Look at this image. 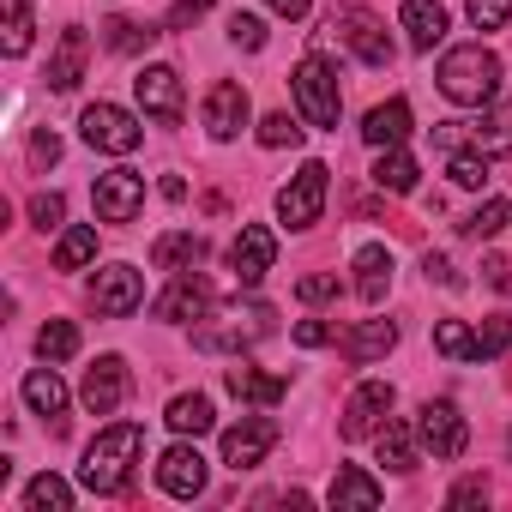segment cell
Here are the masks:
<instances>
[{
  "instance_id": "34",
  "label": "cell",
  "mask_w": 512,
  "mask_h": 512,
  "mask_svg": "<svg viewBox=\"0 0 512 512\" xmlns=\"http://www.w3.org/2000/svg\"><path fill=\"white\" fill-rule=\"evenodd\" d=\"M37 356H43V362H67V356H79V326H73V320H49V326L37 332Z\"/></svg>"
},
{
  "instance_id": "53",
  "label": "cell",
  "mask_w": 512,
  "mask_h": 512,
  "mask_svg": "<svg viewBox=\"0 0 512 512\" xmlns=\"http://www.w3.org/2000/svg\"><path fill=\"white\" fill-rule=\"evenodd\" d=\"M163 199H175V205H181V199H187V181H181V175H163Z\"/></svg>"
},
{
  "instance_id": "51",
  "label": "cell",
  "mask_w": 512,
  "mask_h": 512,
  "mask_svg": "<svg viewBox=\"0 0 512 512\" xmlns=\"http://www.w3.org/2000/svg\"><path fill=\"white\" fill-rule=\"evenodd\" d=\"M482 272H488V284H494L500 296H512V266H506V260H488Z\"/></svg>"
},
{
  "instance_id": "10",
  "label": "cell",
  "mask_w": 512,
  "mask_h": 512,
  "mask_svg": "<svg viewBox=\"0 0 512 512\" xmlns=\"http://www.w3.org/2000/svg\"><path fill=\"white\" fill-rule=\"evenodd\" d=\"M91 205H97L103 223H133L139 205H145V175H133V169H109V175H97Z\"/></svg>"
},
{
  "instance_id": "19",
  "label": "cell",
  "mask_w": 512,
  "mask_h": 512,
  "mask_svg": "<svg viewBox=\"0 0 512 512\" xmlns=\"http://www.w3.org/2000/svg\"><path fill=\"white\" fill-rule=\"evenodd\" d=\"M398 25H404V37H410V49L416 55H434L440 43H446V7L440 0H404V13H398Z\"/></svg>"
},
{
  "instance_id": "17",
  "label": "cell",
  "mask_w": 512,
  "mask_h": 512,
  "mask_svg": "<svg viewBox=\"0 0 512 512\" xmlns=\"http://www.w3.org/2000/svg\"><path fill=\"white\" fill-rule=\"evenodd\" d=\"M157 488L163 494H175V500H193V494H205V458H199V446H169L163 458H157Z\"/></svg>"
},
{
  "instance_id": "50",
  "label": "cell",
  "mask_w": 512,
  "mask_h": 512,
  "mask_svg": "<svg viewBox=\"0 0 512 512\" xmlns=\"http://www.w3.org/2000/svg\"><path fill=\"white\" fill-rule=\"evenodd\" d=\"M31 157H37V163H43V169H49V163H55V157H61V139H55V133H49V127H43V133H37V139H31Z\"/></svg>"
},
{
  "instance_id": "37",
  "label": "cell",
  "mask_w": 512,
  "mask_h": 512,
  "mask_svg": "<svg viewBox=\"0 0 512 512\" xmlns=\"http://www.w3.org/2000/svg\"><path fill=\"white\" fill-rule=\"evenodd\" d=\"M151 37H157V31H151V25H133V19H109V25H103V43H109L115 55H139V49H151Z\"/></svg>"
},
{
  "instance_id": "21",
  "label": "cell",
  "mask_w": 512,
  "mask_h": 512,
  "mask_svg": "<svg viewBox=\"0 0 512 512\" xmlns=\"http://www.w3.org/2000/svg\"><path fill=\"white\" fill-rule=\"evenodd\" d=\"M85 61H91V37L73 25V31H61V43H55V55H49V91H73L79 79H85Z\"/></svg>"
},
{
  "instance_id": "5",
  "label": "cell",
  "mask_w": 512,
  "mask_h": 512,
  "mask_svg": "<svg viewBox=\"0 0 512 512\" xmlns=\"http://www.w3.org/2000/svg\"><path fill=\"white\" fill-rule=\"evenodd\" d=\"M326 187H332V169H326L320 157H308V163L278 187V217H284L290 229H314L320 211H326Z\"/></svg>"
},
{
  "instance_id": "36",
  "label": "cell",
  "mask_w": 512,
  "mask_h": 512,
  "mask_svg": "<svg viewBox=\"0 0 512 512\" xmlns=\"http://www.w3.org/2000/svg\"><path fill=\"white\" fill-rule=\"evenodd\" d=\"M506 223H512V205H506V199H482V205L464 217V235H470V241H488V235H500Z\"/></svg>"
},
{
  "instance_id": "29",
  "label": "cell",
  "mask_w": 512,
  "mask_h": 512,
  "mask_svg": "<svg viewBox=\"0 0 512 512\" xmlns=\"http://www.w3.org/2000/svg\"><path fill=\"white\" fill-rule=\"evenodd\" d=\"M374 440H380V464H386V470H398V476L416 470V446H422V440H416L410 422H392V416H386V428H380Z\"/></svg>"
},
{
  "instance_id": "1",
  "label": "cell",
  "mask_w": 512,
  "mask_h": 512,
  "mask_svg": "<svg viewBox=\"0 0 512 512\" xmlns=\"http://www.w3.org/2000/svg\"><path fill=\"white\" fill-rule=\"evenodd\" d=\"M139 452H145V428H139V422H115V428H103V434L85 446L79 482H85L91 494H121V488L133 482Z\"/></svg>"
},
{
  "instance_id": "12",
  "label": "cell",
  "mask_w": 512,
  "mask_h": 512,
  "mask_svg": "<svg viewBox=\"0 0 512 512\" xmlns=\"http://www.w3.org/2000/svg\"><path fill=\"white\" fill-rule=\"evenodd\" d=\"M278 446V422L272 416H241L235 428H223V464L229 470H253Z\"/></svg>"
},
{
  "instance_id": "25",
  "label": "cell",
  "mask_w": 512,
  "mask_h": 512,
  "mask_svg": "<svg viewBox=\"0 0 512 512\" xmlns=\"http://www.w3.org/2000/svg\"><path fill=\"white\" fill-rule=\"evenodd\" d=\"M392 344H398V326H392V320H362V326H350V332L338 338V350H344L356 368H362V362H380Z\"/></svg>"
},
{
  "instance_id": "9",
  "label": "cell",
  "mask_w": 512,
  "mask_h": 512,
  "mask_svg": "<svg viewBox=\"0 0 512 512\" xmlns=\"http://www.w3.org/2000/svg\"><path fill=\"white\" fill-rule=\"evenodd\" d=\"M139 302H145V278H139L133 266H103V272L91 278V308H97L103 320L139 314Z\"/></svg>"
},
{
  "instance_id": "39",
  "label": "cell",
  "mask_w": 512,
  "mask_h": 512,
  "mask_svg": "<svg viewBox=\"0 0 512 512\" xmlns=\"http://www.w3.org/2000/svg\"><path fill=\"white\" fill-rule=\"evenodd\" d=\"M229 43L247 49V55H260V49H266V19H260V13H235V19H229Z\"/></svg>"
},
{
  "instance_id": "14",
  "label": "cell",
  "mask_w": 512,
  "mask_h": 512,
  "mask_svg": "<svg viewBox=\"0 0 512 512\" xmlns=\"http://www.w3.org/2000/svg\"><path fill=\"white\" fill-rule=\"evenodd\" d=\"M247 115H253V103H247V91H241L235 79H217V85L205 91V133H211L217 145H229V139L247 127Z\"/></svg>"
},
{
  "instance_id": "52",
  "label": "cell",
  "mask_w": 512,
  "mask_h": 512,
  "mask_svg": "<svg viewBox=\"0 0 512 512\" xmlns=\"http://www.w3.org/2000/svg\"><path fill=\"white\" fill-rule=\"evenodd\" d=\"M266 7H272L278 19H308V7H314V0H266Z\"/></svg>"
},
{
  "instance_id": "16",
  "label": "cell",
  "mask_w": 512,
  "mask_h": 512,
  "mask_svg": "<svg viewBox=\"0 0 512 512\" xmlns=\"http://www.w3.org/2000/svg\"><path fill=\"white\" fill-rule=\"evenodd\" d=\"M272 260H278V235H272L266 223H241V235H235V247H229L235 278H241V284H260V278L272 272Z\"/></svg>"
},
{
  "instance_id": "24",
  "label": "cell",
  "mask_w": 512,
  "mask_h": 512,
  "mask_svg": "<svg viewBox=\"0 0 512 512\" xmlns=\"http://www.w3.org/2000/svg\"><path fill=\"white\" fill-rule=\"evenodd\" d=\"M362 139H368L374 151H392V145H404V139H410V103H404V97H392V103L368 109V121H362Z\"/></svg>"
},
{
  "instance_id": "41",
  "label": "cell",
  "mask_w": 512,
  "mask_h": 512,
  "mask_svg": "<svg viewBox=\"0 0 512 512\" xmlns=\"http://www.w3.org/2000/svg\"><path fill=\"white\" fill-rule=\"evenodd\" d=\"M464 13H470L476 31H500L512 19V0H464Z\"/></svg>"
},
{
  "instance_id": "26",
  "label": "cell",
  "mask_w": 512,
  "mask_h": 512,
  "mask_svg": "<svg viewBox=\"0 0 512 512\" xmlns=\"http://www.w3.org/2000/svg\"><path fill=\"white\" fill-rule=\"evenodd\" d=\"M326 506H338V512H368V506H380V482L368 476V470H356V464H344L338 476H332V488H326Z\"/></svg>"
},
{
  "instance_id": "18",
  "label": "cell",
  "mask_w": 512,
  "mask_h": 512,
  "mask_svg": "<svg viewBox=\"0 0 512 512\" xmlns=\"http://www.w3.org/2000/svg\"><path fill=\"white\" fill-rule=\"evenodd\" d=\"M266 332H272V308H266V302H253V308H241L229 326L199 332V350H247L253 338H266Z\"/></svg>"
},
{
  "instance_id": "3",
  "label": "cell",
  "mask_w": 512,
  "mask_h": 512,
  "mask_svg": "<svg viewBox=\"0 0 512 512\" xmlns=\"http://www.w3.org/2000/svg\"><path fill=\"white\" fill-rule=\"evenodd\" d=\"M290 91H296V109H302L308 127H338V115H344V91H338V67H332L326 55H308V61L296 67Z\"/></svg>"
},
{
  "instance_id": "23",
  "label": "cell",
  "mask_w": 512,
  "mask_h": 512,
  "mask_svg": "<svg viewBox=\"0 0 512 512\" xmlns=\"http://www.w3.org/2000/svg\"><path fill=\"white\" fill-rule=\"evenodd\" d=\"M223 386H229L241 404H278V398L290 392V380H284V374H260V368H247V362L223 368Z\"/></svg>"
},
{
  "instance_id": "43",
  "label": "cell",
  "mask_w": 512,
  "mask_h": 512,
  "mask_svg": "<svg viewBox=\"0 0 512 512\" xmlns=\"http://www.w3.org/2000/svg\"><path fill=\"white\" fill-rule=\"evenodd\" d=\"M506 350H512V326H506V320H488V326L476 332V356L494 362V356H506Z\"/></svg>"
},
{
  "instance_id": "28",
  "label": "cell",
  "mask_w": 512,
  "mask_h": 512,
  "mask_svg": "<svg viewBox=\"0 0 512 512\" xmlns=\"http://www.w3.org/2000/svg\"><path fill=\"white\" fill-rule=\"evenodd\" d=\"M19 392H25V404H31L37 416H61V410H67V380H61L55 368H31Z\"/></svg>"
},
{
  "instance_id": "27",
  "label": "cell",
  "mask_w": 512,
  "mask_h": 512,
  "mask_svg": "<svg viewBox=\"0 0 512 512\" xmlns=\"http://www.w3.org/2000/svg\"><path fill=\"white\" fill-rule=\"evenodd\" d=\"M163 422L181 434V440H199V434H211V398L205 392H181V398H169V410H163Z\"/></svg>"
},
{
  "instance_id": "11",
  "label": "cell",
  "mask_w": 512,
  "mask_h": 512,
  "mask_svg": "<svg viewBox=\"0 0 512 512\" xmlns=\"http://www.w3.org/2000/svg\"><path fill=\"white\" fill-rule=\"evenodd\" d=\"M386 416H392V386H386V380H362V386L350 392V404H344L338 434H344V440H368V434L386 428Z\"/></svg>"
},
{
  "instance_id": "48",
  "label": "cell",
  "mask_w": 512,
  "mask_h": 512,
  "mask_svg": "<svg viewBox=\"0 0 512 512\" xmlns=\"http://www.w3.org/2000/svg\"><path fill=\"white\" fill-rule=\"evenodd\" d=\"M205 7H211V0H175V7H169V31H181V25L205 19Z\"/></svg>"
},
{
  "instance_id": "32",
  "label": "cell",
  "mask_w": 512,
  "mask_h": 512,
  "mask_svg": "<svg viewBox=\"0 0 512 512\" xmlns=\"http://www.w3.org/2000/svg\"><path fill=\"white\" fill-rule=\"evenodd\" d=\"M25 506H31V512H67V506H73V488H67L55 470H43V476L25 482Z\"/></svg>"
},
{
  "instance_id": "54",
  "label": "cell",
  "mask_w": 512,
  "mask_h": 512,
  "mask_svg": "<svg viewBox=\"0 0 512 512\" xmlns=\"http://www.w3.org/2000/svg\"><path fill=\"white\" fill-rule=\"evenodd\" d=\"M506 446H512V434H506Z\"/></svg>"
},
{
  "instance_id": "49",
  "label": "cell",
  "mask_w": 512,
  "mask_h": 512,
  "mask_svg": "<svg viewBox=\"0 0 512 512\" xmlns=\"http://www.w3.org/2000/svg\"><path fill=\"white\" fill-rule=\"evenodd\" d=\"M422 272H428V284H458V272H452V260H446V253H428V260H422Z\"/></svg>"
},
{
  "instance_id": "38",
  "label": "cell",
  "mask_w": 512,
  "mask_h": 512,
  "mask_svg": "<svg viewBox=\"0 0 512 512\" xmlns=\"http://www.w3.org/2000/svg\"><path fill=\"white\" fill-rule=\"evenodd\" d=\"M0 13H7V55H25L31 49V7H25V0H0Z\"/></svg>"
},
{
  "instance_id": "2",
  "label": "cell",
  "mask_w": 512,
  "mask_h": 512,
  "mask_svg": "<svg viewBox=\"0 0 512 512\" xmlns=\"http://www.w3.org/2000/svg\"><path fill=\"white\" fill-rule=\"evenodd\" d=\"M434 79H440V97L458 103V109H482V103L500 97V61H494V49H482V43L446 49Z\"/></svg>"
},
{
  "instance_id": "6",
  "label": "cell",
  "mask_w": 512,
  "mask_h": 512,
  "mask_svg": "<svg viewBox=\"0 0 512 512\" xmlns=\"http://www.w3.org/2000/svg\"><path fill=\"white\" fill-rule=\"evenodd\" d=\"M79 133H85L91 151H109V157H133L139 139H145V127H139L121 103H91V109L79 115Z\"/></svg>"
},
{
  "instance_id": "31",
  "label": "cell",
  "mask_w": 512,
  "mask_h": 512,
  "mask_svg": "<svg viewBox=\"0 0 512 512\" xmlns=\"http://www.w3.org/2000/svg\"><path fill=\"white\" fill-rule=\"evenodd\" d=\"M91 260H97V229H91V223L61 229V241H55V272H79V266H91Z\"/></svg>"
},
{
  "instance_id": "7",
  "label": "cell",
  "mask_w": 512,
  "mask_h": 512,
  "mask_svg": "<svg viewBox=\"0 0 512 512\" xmlns=\"http://www.w3.org/2000/svg\"><path fill=\"white\" fill-rule=\"evenodd\" d=\"M416 440H422V452H434V464H452V458H464L470 428H464V416H458L452 398H434V404H422V416H416Z\"/></svg>"
},
{
  "instance_id": "15",
  "label": "cell",
  "mask_w": 512,
  "mask_h": 512,
  "mask_svg": "<svg viewBox=\"0 0 512 512\" xmlns=\"http://www.w3.org/2000/svg\"><path fill=\"white\" fill-rule=\"evenodd\" d=\"M121 398H127V362H121V356H97V362L85 368L79 404H85L91 416H115V410H121Z\"/></svg>"
},
{
  "instance_id": "20",
  "label": "cell",
  "mask_w": 512,
  "mask_h": 512,
  "mask_svg": "<svg viewBox=\"0 0 512 512\" xmlns=\"http://www.w3.org/2000/svg\"><path fill=\"white\" fill-rule=\"evenodd\" d=\"M356 296L368 302V308H380L386 302V290H392V247H380V241H368V247H356Z\"/></svg>"
},
{
  "instance_id": "33",
  "label": "cell",
  "mask_w": 512,
  "mask_h": 512,
  "mask_svg": "<svg viewBox=\"0 0 512 512\" xmlns=\"http://www.w3.org/2000/svg\"><path fill=\"white\" fill-rule=\"evenodd\" d=\"M470 145H476L482 157H506V151H512V109H494L488 121H476V127H470Z\"/></svg>"
},
{
  "instance_id": "40",
  "label": "cell",
  "mask_w": 512,
  "mask_h": 512,
  "mask_svg": "<svg viewBox=\"0 0 512 512\" xmlns=\"http://www.w3.org/2000/svg\"><path fill=\"white\" fill-rule=\"evenodd\" d=\"M446 175H452V187H482L488 181V157L482 151H452Z\"/></svg>"
},
{
  "instance_id": "46",
  "label": "cell",
  "mask_w": 512,
  "mask_h": 512,
  "mask_svg": "<svg viewBox=\"0 0 512 512\" xmlns=\"http://www.w3.org/2000/svg\"><path fill=\"white\" fill-rule=\"evenodd\" d=\"M296 296H302V302H332V296H338V272H308V278L296 284Z\"/></svg>"
},
{
  "instance_id": "45",
  "label": "cell",
  "mask_w": 512,
  "mask_h": 512,
  "mask_svg": "<svg viewBox=\"0 0 512 512\" xmlns=\"http://www.w3.org/2000/svg\"><path fill=\"white\" fill-rule=\"evenodd\" d=\"M290 338H296L302 350H326V344H338V326H332V320H302Z\"/></svg>"
},
{
  "instance_id": "8",
  "label": "cell",
  "mask_w": 512,
  "mask_h": 512,
  "mask_svg": "<svg viewBox=\"0 0 512 512\" xmlns=\"http://www.w3.org/2000/svg\"><path fill=\"white\" fill-rule=\"evenodd\" d=\"M133 91H139V109H145L157 127H181V73H175V67H163V61L139 67Z\"/></svg>"
},
{
  "instance_id": "35",
  "label": "cell",
  "mask_w": 512,
  "mask_h": 512,
  "mask_svg": "<svg viewBox=\"0 0 512 512\" xmlns=\"http://www.w3.org/2000/svg\"><path fill=\"white\" fill-rule=\"evenodd\" d=\"M434 350L452 356V362H482V356H476V332H470L464 320H440V326H434Z\"/></svg>"
},
{
  "instance_id": "47",
  "label": "cell",
  "mask_w": 512,
  "mask_h": 512,
  "mask_svg": "<svg viewBox=\"0 0 512 512\" xmlns=\"http://www.w3.org/2000/svg\"><path fill=\"white\" fill-rule=\"evenodd\" d=\"M488 500V476H464L452 494H446V506H482Z\"/></svg>"
},
{
  "instance_id": "44",
  "label": "cell",
  "mask_w": 512,
  "mask_h": 512,
  "mask_svg": "<svg viewBox=\"0 0 512 512\" xmlns=\"http://www.w3.org/2000/svg\"><path fill=\"white\" fill-rule=\"evenodd\" d=\"M31 223H37V229H61V223H67V199H61V193H37V199H31Z\"/></svg>"
},
{
  "instance_id": "30",
  "label": "cell",
  "mask_w": 512,
  "mask_h": 512,
  "mask_svg": "<svg viewBox=\"0 0 512 512\" xmlns=\"http://www.w3.org/2000/svg\"><path fill=\"white\" fill-rule=\"evenodd\" d=\"M416 175H422V169H416V157H410L404 145H392V151L374 157V187H380V193H410Z\"/></svg>"
},
{
  "instance_id": "4",
  "label": "cell",
  "mask_w": 512,
  "mask_h": 512,
  "mask_svg": "<svg viewBox=\"0 0 512 512\" xmlns=\"http://www.w3.org/2000/svg\"><path fill=\"white\" fill-rule=\"evenodd\" d=\"M320 37H332L338 49H350L362 67H392V37H386V25L368 7H338Z\"/></svg>"
},
{
  "instance_id": "42",
  "label": "cell",
  "mask_w": 512,
  "mask_h": 512,
  "mask_svg": "<svg viewBox=\"0 0 512 512\" xmlns=\"http://www.w3.org/2000/svg\"><path fill=\"white\" fill-rule=\"evenodd\" d=\"M260 145H272V151H284V145H302V127H296L290 115H266V121H260Z\"/></svg>"
},
{
  "instance_id": "13",
  "label": "cell",
  "mask_w": 512,
  "mask_h": 512,
  "mask_svg": "<svg viewBox=\"0 0 512 512\" xmlns=\"http://www.w3.org/2000/svg\"><path fill=\"white\" fill-rule=\"evenodd\" d=\"M211 308H217V290H211L199 272H175V278H169V290L151 302V314H157V320H205Z\"/></svg>"
},
{
  "instance_id": "22",
  "label": "cell",
  "mask_w": 512,
  "mask_h": 512,
  "mask_svg": "<svg viewBox=\"0 0 512 512\" xmlns=\"http://www.w3.org/2000/svg\"><path fill=\"white\" fill-rule=\"evenodd\" d=\"M199 260H205V235H193V229H169V235L151 241V266L157 272H193Z\"/></svg>"
}]
</instances>
